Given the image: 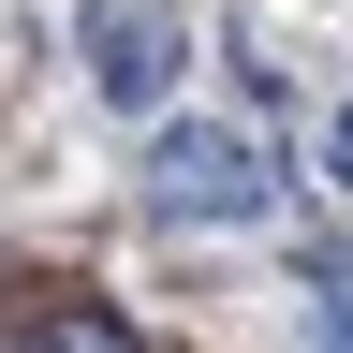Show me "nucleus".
Segmentation results:
<instances>
[{
    "label": "nucleus",
    "instance_id": "2",
    "mask_svg": "<svg viewBox=\"0 0 353 353\" xmlns=\"http://www.w3.org/2000/svg\"><path fill=\"white\" fill-rule=\"evenodd\" d=\"M88 88L132 103V118L176 88V30H162V0H88Z\"/></svg>",
    "mask_w": 353,
    "mask_h": 353
},
{
    "label": "nucleus",
    "instance_id": "4",
    "mask_svg": "<svg viewBox=\"0 0 353 353\" xmlns=\"http://www.w3.org/2000/svg\"><path fill=\"white\" fill-rule=\"evenodd\" d=\"M324 162H339V192H353V103H339V132H324Z\"/></svg>",
    "mask_w": 353,
    "mask_h": 353
},
{
    "label": "nucleus",
    "instance_id": "3",
    "mask_svg": "<svg viewBox=\"0 0 353 353\" xmlns=\"http://www.w3.org/2000/svg\"><path fill=\"white\" fill-rule=\"evenodd\" d=\"M309 353H353V250H309Z\"/></svg>",
    "mask_w": 353,
    "mask_h": 353
},
{
    "label": "nucleus",
    "instance_id": "1",
    "mask_svg": "<svg viewBox=\"0 0 353 353\" xmlns=\"http://www.w3.org/2000/svg\"><path fill=\"white\" fill-rule=\"evenodd\" d=\"M148 206L162 221H265L280 206V162L250 132H221V118H162L148 132Z\"/></svg>",
    "mask_w": 353,
    "mask_h": 353
}]
</instances>
